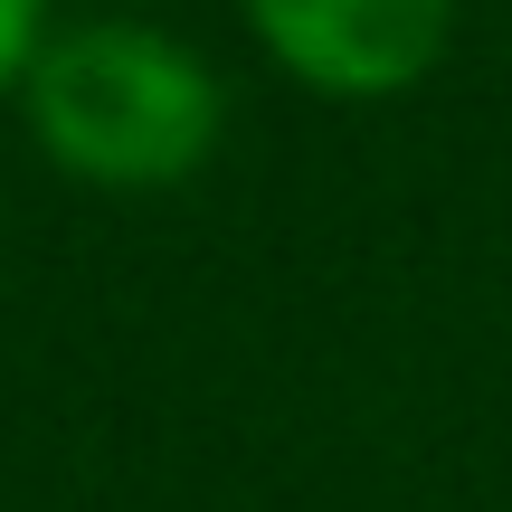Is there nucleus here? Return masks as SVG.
Returning <instances> with one entry per match:
<instances>
[{
	"label": "nucleus",
	"instance_id": "3",
	"mask_svg": "<svg viewBox=\"0 0 512 512\" xmlns=\"http://www.w3.org/2000/svg\"><path fill=\"white\" fill-rule=\"evenodd\" d=\"M48 0H0V95L19 86V76H29V57L48 48Z\"/></svg>",
	"mask_w": 512,
	"mask_h": 512
},
{
	"label": "nucleus",
	"instance_id": "2",
	"mask_svg": "<svg viewBox=\"0 0 512 512\" xmlns=\"http://www.w3.org/2000/svg\"><path fill=\"white\" fill-rule=\"evenodd\" d=\"M256 48L323 105H389L456 48V0H238Z\"/></svg>",
	"mask_w": 512,
	"mask_h": 512
},
{
	"label": "nucleus",
	"instance_id": "1",
	"mask_svg": "<svg viewBox=\"0 0 512 512\" xmlns=\"http://www.w3.org/2000/svg\"><path fill=\"white\" fill-rule=\"evenodd\" d=\"M29 133L86 190H181L228 133V86L190 38L152 19H76L19 76Z\"/></svg>",
	"mask_w": 512,
	"mask_h": 512
}]
</instances>
